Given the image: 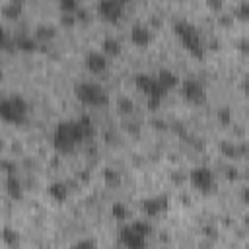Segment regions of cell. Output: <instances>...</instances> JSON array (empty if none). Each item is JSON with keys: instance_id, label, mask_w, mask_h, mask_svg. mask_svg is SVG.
Segmentation results:
<instances>
[{"instance_id": "cell-2", "label": "cell", "mask_w": 249, "mask_h": 249, "mask_svg": "<svg viewBox=\"0 0 249 249\" xmlns=\"http://www.w3.org/2000/svg\"><path fill=\"white\" fill-rule=\"evenodd\" d=\"M173 31L179 39V43L183 45V49L193 54L195 58H202L204 56V41H202V35L200 31L196 29V25H193L191 21L187 19H177L173 23Z\"/></svg>"}, {"instance_id": "cell-32", "label": "cell", "mask_w": 249, "mask_h": 249, "mask_svg": "<svg viewBox=\"0 0 249 249\" xmlns=\"http://www.w3.org/2000/svg\"><path fill=\"white\" fill-rule=\"evenodd\" d=\"M206 8L212 10V12H220L224 8V0H204Z\"/></svg>"}, {"instance_id": "cell-23", "label": "cell", "mask_w": 249, "mask_h": 249, "mask_svg": "<svg viewBox=\"0 0 249 249\" xmlns=\"http://www.w3.org/2000/svg\"><path fill=\"white\" fill-rule=\"evenodd\" d=\"M56 2H58V8L62 14H76L80 10L82 0H56Z\"/></svg>"}, {"instance_id": "cell-28", "label": "cell", "mask_w": 249, "mask_h": 249, "mask_svg": "<svg viewBox=\"0 0 249 249\" xmlns=\"http://www.w3.org/2000/svg\"><path fill=\"white\" fill-rule=\"evenodd\" d=\"M132 228H134L136 231H140L142 235H146V237H150L152 231H154V228H152V224H150L148 220H134V222H132Z\"/></svg>"}, {"instance_id": "cell-3", "label": "cell", "mask_w": 249, "mask_h": 249, "mask_svg": "<svg viewBox=\"0 0 249 249\" xmlns=\"http://www.w3.org/2000/svg\"><path fill=\"white\" fill-rule=\"evenodd\" d=\"M29 115V103L25 101L23 95L14 93V95H6L0 101V117L4 123L10 124H23L27 121Z\"/></svg>"}, {"instance_id": "cell-37", "label": "cell", "mask_w": 249, "mask_h": 249, "mask_svg": "<svg viewBox=\"0 0 249 249\" xmlns=\"http://www.w3.org/2000/svg\"><path fill=\"white\" fill-rule=\"evenodd\" d=\"M121 2H123V4H128V2H130V0H121Z\"/></svg>"}, {"instance_id": "cell-7", "label": "cell", "mask_w": 249, "mask_h": 249, "mask_svg": "<svg viewBox=\"0 0 249 249\" xmlns=\"http://www.w3.org/2000/svg\"><path fill=\"white\" fill-rule=\"evenodd\" d=\"M181 97L185 101L193 103V105L204 103V99H206V88L196 78H185L181 82Z\"/></svg>"}, {"instance_id": "cell-30", "label": "cell", "mask_w": 249, "mask_h": 249, "mask_svg": "<svg viewBox=\"0 0 249 249\" xmlns=\"http://www.w3.org/2000/svg\"><path fill=\"white\" fill-rule=\"evenodd\" d=\"M218 121H220L222 124H230V121H231V111H230V107L218 109Z\"/></svg>"}, {"instance_id": "cell-35", "label": "cell", "mask_w": 249, "mask_h": 249, "mask_svg": "<svg viewBox=\"0 0 249 249\" xmlns=\"http://www.w3.org/2000/svg\"><path fill=\"white\" fill-rule=\"evenodd\" d=\"M241 89H243V93L249 97V76L243 78V82H241Z\"/></svg>"}, {"instance_id": "cell-8", "label": "cell", "mask_w": 249, "mask_h": 249, "mask_svg": "<svg viewBox=\"0 0 249 249\" xmlns=\"http://www.w3.org/2000/svg\"><path fill=\"white\" fill-rule=\"evenodd\" d=\"M123 8H124V4L121 0H99L97 2V14L101 16V19H105L109 23H119L121 21Z\"/></svg>"}, {"instance_id": "cell-4", "label": "cell", "mask_w": 249, "mask_h": 249, "mask_svg": "<svg viewBox=\"0 0 249 249\" xmlns=\"http://www.w3.org/2000/svg\"><path fill=\"white\" fill-rule=\"evenodd\" d=\"M134 86L140 93L146 95V103L150 109H158L160 103L163 101L165 93H167V89L158 82V78L152 74H146V72L134 74Z\"/></svg>"}, {"instance_id": "cell-15", "label": "cell", "mask_w": 249, "mask_h": 249, "mask_svg": "<svg viewBox=\"0 0 249 249\" xmlns=\"http://www.w3.org/2000/svg\"><path fill=\"white\" fill-rule=\"evenodd\" d=\"M220 150H222V154H224L226 158L237 160V158H241V156L249 150V146H239V144H233V142H230V140H222V142H220Z\"/></svg>"}, {"instance_id": "cell-10", "label": "cell", "mask_w": 249, "mask_h": 249, "mask_svg": "<svg viewBox=\"0 0 249 249\" xmlns=\"http://www.w3.org/2000/svg\"><path fill=\"white\" fill-rule=\"evenodd\" d=\"M169 206V198L165 195H154V196H148L142 200V212L148 216V218H156L160 214H163Z\"/></svg>"}, {"instance_id": "cell-26", "label": "cell", "mask_w": 249, "mask_h": 249, "mask_svg": "<svg viewBox=\"0 0 249 249\" xmlns=\"http://www.w3.org/2000/svg\"><path fill=\"white\" fill-rule=\"evenodd\" d=\"M103 179H105V183H107L109 187H115V185H119L121 175H119L117 169H113V167H105V169H103Z\"/></svg>"}, {"instance_id": "cell-20", "label": "cell", "mask_w": 249, "mask_h": 249, "mask_svg": "<svg viewBox=\"0 0 249 249\" xmlns=\"http://www.w3.org/2000/svg\"><path fill=\"white\" fill-rule=\"evenodd\" d=\"M35 39L41 41V43H47V41H53L56 37V27L51 25V23H41L35 27Z\"/></svg>"}, {"instance_id": "cell-18", "label": "cell", "mask_w": 249, "mask_h": 249, "mask_svg": "<svg viewBox=\"0 0 249 249\" xmlns=\"http://www.w3.org/2000/svg\"><path fill=\"white\" fill-rule=\"evenodd\" d=\"M21 14H23V2H14V0H10V2H6V4L2 6V16H4L6 19H10V21L19 19Z\"/></svg>"}, {"instance_id": "cell-6", "label": "cell", "mask_w": 249, "mask_h": 249, "mask_svg": "<svg viewBox=\"0 0 249 249\" xmlns=\"http://www.w3.org/2000/svg\"><path fill=\"white\" fill-rule=\"evenodd\" d=\"M189 181L198 193H210L214 189V173L208 165H195L189 171Z\"/></svg>"}, {"instance_id": "cell-34", "label": "cell", "mask_w": 249, "mask_h": 249, "mask_svg": "<svg viewBox=\"0 0 249 249\" xmlns=\"http://www.w3.org/2000/svg\"><path fill=\"white\" fill-rule=\"evenodd\" d=\"M97 243L93 241V239H82V241H76L74 243V247H78V249H82V247H95Z\"/></svg>"}, {"instance_id": "cell-22", "label": "cell", "mask_w": 249, "mask_h": 249, "mask_svg": "<svg viewBox=\"0 0 249 249\" xmlns=\"http://www.w3.org/2000/svg\"><path fill=\"white\" fill-rule=\"evenodd\" d=\"M78 123H80V126H82V132H84L86 140L91 138V136L95 134V126H93V121H91L89 115H82V117H78Z\"/></svg>"}, {"instance_id": "cell-11", "label": "cell", "mask_w": 249, "mask_h": 249, "mask_svg": "<svg viewBox=\"0 0 249 249\" xmlns=\"http://www.w3.org/2000/svg\"><path fill=\"white\" fill-rule=\"evenodd\" d=\"M84 64H86V70L93 76L97 74H103L107 70V64H109V56L103 53V51H89L84 58Z\"/></svg>"}, {"instance_id": "cell-27", "label": "cell", "mask_w": 249, "mask_h": 249, "mask_svg": "<svg viewBox=\"0 0 249 249\" xmlns=\"http://www.w3.org/2000/svg\"><path fill=\"white\" fill-rule=\"evenodd\" d=\"M132 109H134V103H132L130 97H119V101H117V111H119L121 115H130Z\"/></svg>"}, {"instance_id": "cell-13", "label": "cell", "mask_w": 249, "mask_h": 249, "mask_svg": "<svg viewBox=\"0 0 249 249\" xmlns=\"http://www.w3.org/2000/svg\"><path fill=\"white\" fill-rule=\"evenodd\" d=\"M4 187H6V193L12 200H21L23 196V185L19 181V177L16 173H8L6 179H4Z\"/></svg>"}, {"instance_id": "cell-16", "label": "cell", "mask_w": 249, "mask_h": 249, "mask_svg": "<svg viewBox=\"0 0 249 249\" xmlns=\"http://www.w3.org/2000/svg\"><path fill=\"white\" fill-rule=\"evenodd\" d=\"M47 193L53 200L56 202H64L68 198V185L64 181H53L49 187H47Z\"/></svg>"}, {"instance_id": "cell-33", "label": "cell", "mask_w": 249, "mask_h": 249, "mask_svg": "<svg viewBox=\"0 0 249 249\" xmlns=\"http://www.w3.org/2000/svg\"><path fill=\"white\" fill-rule=\"evenodd\" d=\"M0 165H2V169L6 171V175H8V173H16V163H14V161H10V160H2Z\"/></svg>"}, {"instance_id": "cell-12", "label": "cell", "mask_w": 249, "mask_h": 249, "mask_svg": "<svg viewBox=\"0 0 249 249\" xmlns=\"http://www.w3.org/2000/svg\"><path fill=\"white\" fill-rule=\"evenodd\" d=\"M130 43L140 49H146L152 43V29L144 23H134L130 27Z\"/></svg>"}, {"instance_id": "cell-29", "label": "cell", "mask_w": 249, "mask_h": 249, "mask_svg": "<svg viewBox=\"0 0 249 249\" xmlns=\"http://www.w3.org/2000/svg\"><path fill=\"white\" fill-rule=\"evenodd\" d=\"M235 18L241 21H249V0H241L235 8Z\"/></svg>"}, {"instance_id": "cell-1", "label": "cell", "mask_w": 249, "mask_h": 249, "mask_svg": "<svg viewBox=\"0 0 249 249\" xmlns=\"http://www.w3.org/2000/svg\"><path fill=\"white\" fill-rule=\"evenodd\" d=\"M86 136L82 132V126L78 119H66L60 121L53 130V148L58 154H70L76 150L80 142H84Z\"/></svg>"}, {"instance_id": "cell-14", "label": "cell", "mask_w": 249, "mask_h": 249, "mask_svg": "<svg viewBox=\"0 0 249 249\" xmlns=\"http://www.w3.org/2000/svg\"><path fill=\"white\" fill-rule=\"evenodd\" d=\"M14 41H16V49L21 51V53H35L37 51V39H35V35L31 37L25 31H18V33H14Z\"/></svg>"}, {"instance_id": "cell-24", "label": "cell", "mask_w": 249, "mask_h": 249, "mask_svg": "<svg viewBox=\"0 0 249 249\" xmlns=\"http://www.w3.org/2000/svg\"><path fill=\"white\" fill-rule=\"evenodd\" d=\"M2 241H4V245H8V247H16V243L19 241V235H18L16 230L4 228V230H2Z\"/></svg>"}, {"instance_id": "cell-25", "label": "cell", "mask_w": 249, "mask_h": 249, "mask_svg": "<svg viewBox=\"0 0 249 249\" xmlns=\"http://www.w3.org/2000/svg\"><path fill=\"white\" fill-rule=\"evenodd\" d=\"M0 47H2V51H6V53H14V51H18V49H16V41H14V35H10L6 29L2 31Z\"/></svg>"}, {"instance_id": "cell-19", "label": "cell", "mask_w": 249, "mask_h": 249, "mask_svg": "<svg viewBox=\"0 0 249 249\" xmlns=\"http://www.w3.org/2000/svg\"><path fill=\"white\" fill-rule=\"evenodd\" d=\"M101 51H103V53H105L109 58H113V56H119V54H121L123 45H121V41H119L117 37L107 35V37L101 41Z\"/></svg>"}, {"instance_id": "cell-17", "label": "cell", "mask_w": 249, "mask_h": 249, "mask_svg": "<svg viewBox=\"0 0 249 249\" xmlns=\"http://www.w3.org/2000/svg\"><path fill=\"white\" fill-rule=\"evenodd\" d=\"M156 78H158V82H160L167 91L179 84V76H177L171 68H160L158 74H156Z\"/></svg>"}, {"instance_id": "cell-36", "label": "cell", "mask_w": 249, "mask_h": 249, "mask_svg": "<svg viewBox=\"0 0 249 249\" xmlns=\"http://www.w3.org/2000/svg\"><path fill=\"white\" fill-rule=\"evenodd\" d=\"M241 200H243V202L249 206V187H245V189L241 191Z\"/></svg>"}, {"instance_id": "cell-21", "label": "cell", "mask_w": 249, "mask_h": 249, "mask_svg": "<svg viewBox=\"0 0 249 249\" xmlns=\"http://www.w3.org/2000/svg\"><path fill=\"white\" fill-rule=\"evenodd\" d=\"M109 212H111V216H113L117 222H126V220L130 218V208H128L124 202H121V200L113 202L111 208H109Z\"/></svg>"}, {"instance_id": "cell-9", "label": "cell", "mask_w": 249, "mask_h": 249, "mask_svg": "<svg viewBox=\"0 0 249 249\" xmlns=\"http://www.w3.org/2000/svg\"><path fill=\"white\" fill-rule=\"evenodd\" d=\"M119 243L124 247H130V249H140V247L148 245V237L142 235L140 231H136L132 228V224H128L119 230Z\"/></svg>"}, {"instance_id": "cell-31", "label": "cell", "mask_w": 249, "mask_h": 249, "mask_svg": "<svg viewBox=\"0 0 249 249\" xmlns=\"http://www.w3.org/2000/svg\"><path fill=\"white\" fill-rule=\"evenodd\" d=\"M76 21H78L76 14H62V16H60V23H62L64 27H72Z\"/></svg>"}, {"instance_id": "cell-5", "label": "cell", "mask_w": 249, "mask_h": 249, "mask_svg": "<svg viewBox=\"0 0 249 249\" xmlns=\"http://www.w3.org/2000/svg\"><path fill=\"white\" fill-rule=\"evenodd\" d=\"M74 95L80 103L88 105V107H105L109 103V95L105 91V88L93 80H86L74 86Z\"/></svg>"}]
</instances>
